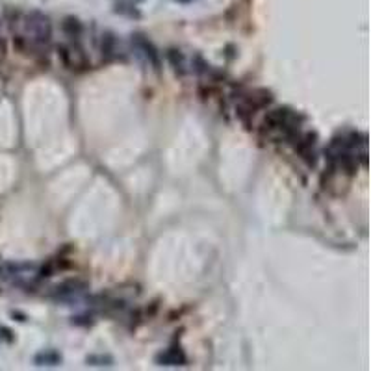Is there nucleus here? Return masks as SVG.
I'll return each mask as SVG.
<instances>
[{"label": "nucleus", "mask_w": 371, "mask_h": 371, "mask_svg": "<svg viewBox=\"0 0 371 371\" xmlns=\"http://www.w3.org/2000/svg\"><path fill=\"white\" fill-rule=\"evenodd\" d=\"M58 56L62 63L71 71H80L87 67V58L82 52L80 47H67V45H60L58 47Z\"/></svg>", "instance_id": "f03ea898"}, {"label": "nucleus", "mask_w": 371, "mask_h": 371, "mask_svg": "<svg viewBox=\"0 0 371 371\" xmlns=\"http://www.w3.org/2000/svg\"><path fill=\"white\" fill-rule=\"evenodd\" d=\"M62 28L71 37H80V34H82V22L78 21V19H74V17H67L63 21Z\"/></svg>", "instance_id": "1a4fd4ad"}, {"label": "nucleus", "mask_w": 371, "mask_h": 371, "mask_svg": "<svg viewBox=\"0 0 371 371\" xmlns=\"http://www.w3.org/2000/svg\"><path fill=\"white\" fill-rule=\"evenodd\" d=\"M193 69H195V73H199V74H210L212 65H208V63L203 60V56L197 54V56L193 58Z\"/></svg>", "instance_id": "f8f14e48"}, {"label": "nucleus", "mask_w": 371, "mask_h": 371, "mask_svg": "<svg viewBox=\"0 0 371 371\" xmlns=\"http://www.w3.org/2000/svg\"><path fill=\"white\" fill-rule=\"evenodd\" d=\"M292 117H294V113L290 112L288 108H277V110L267 112L262 126H264V130H280Z\"/></svg>", "instance_id": "20e7f679"}, {"label": "nucleus", "mask_w": 371, "mask_h": 371, "mask_svg": "<svg viewBox=\"0 0 371 371\" xmlns=\"http://www.w3.org/2000/svg\"><path fill=\"white\" fill-rule=\"evenodd\" d=\"M87 364L97 366V368H102V366H112L113 358L110 357V355H89V357H87Z\"/></svg>", "instance_id": "9b49d317"}, {"label": "nucleus", "mask_w": 371, "mask_h": 371, "mask_svg": "<svg viewBox=\"0 0 371 371\" xmlns=\"http://www.w3.org/2000/svg\"><path fill=\"white\" fill-rule=\"evenodd\" d=\"M167 58H169V63L173 65V69L178 76H184L186 74V63H184V56L180 50L176 49H169L167 50Z\"/></svg>", "instance_id": "6e6552de"}, {"label": "nucleus", "mask_w": 371, "mask_h": 371, "mask_svg": "<svg viewBox=\"0 0 371 371\" xmlns=\"http://www.w3.org/2000/svg\"><path fill=\"white\" fill-rule=\"evenodd\" d=\"M34 360L37 366H58L60 362H62V355H60L58 351L47 349V351L37 353Z\"/></svg>", "instance_id": "0eeeda50"}, {"label": "nucleus", "mask_w": 371, "mask_h": 371, "mask_svg": "<svg viewBox=\"0 0 371 371\" xmlns=\"http://www.w3.org/2000/svg\"><path fill=\"white\" fill-rule=\"evenodd\" d=\"M132 43L145 54V58L154 65L156 69H160V52H158V49L152 45V41H148L145 35L136 34V35H132Z\"/></svg>", "instance_id": "39448f33"}, {"label": "nucleus", "mask_w": 371, "mask_h": 371, "mask_svg": "<svg viewBox=\"0 0 371 371\" xmlns=\"http://www.w3.org/2000/svg\"><path fill=\"white\" fill-rule=\"evenodd\" d=\"M24 28H26V34L30 35V41L34 43V45H37V47H43V45H49L50 43L52 24H50L47 15L39 13V11L28 13L26 19H24Z\"/></svg>", "instance_id": "f257e3e1"}, {"label": "nucleus", "mask_w": 371, "mask_h": 371, "mask_svg": "<svg viewBox=\"0 0 371 371\" xmlns=\"http://www.w3.org/2000/svg\"><path fill=\"white\" fill-rule=\"evenodd\" d=\"M156 362L160 366H184L186 364V355L180 347H171V349L160 353L156 357Z\"/></svg>", "instance_id": "423d86ee"}, {"label": "nucleus", "mask_w": 371, "mask_h": 371, "mask_svg": "<svg viewBox=\"0 0 371 371\" xmlns=\"http://www.w3.org/2000/svg\"><path fill=\"white\" fill-rule=\"evenodd\" d=\"M15 340L13 332H11V329H7V327H4V325H0V342H6V343H11Z\"/></svg>", "instance_id": "ddd939ff"}, {"label": "nucleus", "mask_w": 371, "mask_h": 371, "mask_svg": "<svg viewBox=\"0 0 371 371\" xmlns=\"http://www.w3.org/2000/svg\"><path fill=\"white\" fill-rule=\"evenodd\" d=\"M100 50H102V56H104L106 60H110V58L113 56V52H115V37H113L110 32H106V34L102 35Z\"/></svg>", "instance_id": "9d476101"}, {"label": "nucleus", "mask_w": 371, "mask_h": 371, "mask_svg": "<svg viewBox=\"0 0 371 371\" xmlns=\"http://www.w3.org/2000/svg\"><path fill=\"white\" fill-rule=\"evenodd\" d=\"M85 290H87V282H85V280L69 279L52 288V292H50L49 295L54 297V299H58V301H60V299L65 301V299H73V297H76V295L84 294Z\"/></svg>", "instance_id": "7ed1b4c3"}]
</instances>
